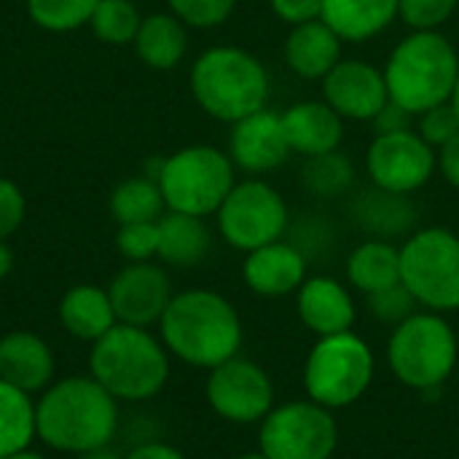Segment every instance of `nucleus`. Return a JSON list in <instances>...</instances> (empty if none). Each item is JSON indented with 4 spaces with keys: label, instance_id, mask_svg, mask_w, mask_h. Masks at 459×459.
<instances>
[{
    "label": "nucleus",
    "instance_id": "f257e3e1",
    "mask_svg": "<svg viewBox=\"0 0 459 459\" xmlns=\"http://www.w3.org/2000/svg\"><path fill=\"white\" fill-rule=\"evenodd\" d=\"M159 339L180 363L212 371L239 355L245 328L226 296L210 288H191L172 296L159 320Z\"/></svg>",
    "mask_w": 459,
    "mask_h": 459
},
{
    "label": "nucleus",
    "instance_id": "f03ea898",
    "mask_svg": "<svg viewBox=\"0 0 459 459\" xmlns=\"http://www.w3.org/2000/svg\"><path fill=\"white\" fill-rule=\"evenodd\" d=\"M38 438L65 455L110 446L118 430V401L91 377L51 382L35 401Z\"/></svg>",
    "mask_w": 459,
    "mask_h": 459
},
{
    "label": "nucleus",
    "instance_id": "7ed1b4c3",
    "mask_svg": "<svg viewBox=\"0 0 459 459\" xmlns=\"http://www.w3.org/2000/svg\"><path fill=\"white\" fill-rule=\"evenodd\" d=\"M169 358L161 339L148 328L118 323L91 344L89 377L118 403H143L167 387Z\"/></svg>",
    "mask_w": 459,
    "mask_h": 459
},
{
    "label": "nucleus",
    "instance_id": "20e7f679",
    "mask_svg": "<svg viewBox=\"0 0 459 459\" xmlns=\"http://www.w3.org/2000/svg\"><path fill=\"white\" fill-rule=\"evenodd\" d=\"M382 73L390 100L420 116L449 102L459 75V54L441 30H411L395 43Z\"/></svg>",
    "mask_w": 459,
    "mask_h": 459
},
{
    "label": "nucleus",
    "instance_id": "39448f33",
    "mask_svg": "<svg viewBox=\"0 0 459 459\" xmlns=\"http://www.w3.org/2000/svg\"><path fill=\"white\" fill-rule=\"evenodd\" d=\"M188 83L196 105L223 124H237L264 110L272 91L264 62L239 46H212L202 51L191 65Z\"/></svg>",
    "mask_w": 459,
    "mask_h": 459
},
{
    "label": "nucleus",
    "instance_id": "423d86ee",
    "mask_svg": "<svg viewBox=\"0 0 459 459\" xmlns=\"http://www.w3.org/2000/svg\"><path fill=\"white\" fill-rule=\"evenodd\" d=\"M385 355L401 385L417 393L441 390L457 368V333L444 315L417 309L409 320L393 328Z\"/></svg>",
    "mask_w": 459,
    "mask_h": 459
},
{
    "label": "nucleus",
    "instance_id": "0eeeda50",
    "mask_svg": "<svg viewBox=\"0 0 459 459\" xmlns=\"http://www.w3.org/2000/svg\"><path fill=\"white\" fill-rule=\"evenodd\" d=\"M374 377V350L355 331L320 336L304 363L307 398L331 411L358 403L371 390Z\"/></svg>",
    "mask_w": 459,
    "mask_h": 459
},
{
    "label": "nucleus",
    "instance_id": "6e6552de",
    "mask_svg": "<svg viewBox=\"0 0 459 459\" xmlns=\"http://www.w3.org/2000/svg\"><path fill=\"white\" fill-rule=\"evenodd\" d=\"M234 161L215 145H186L159 161L156 183L164 204L172 212L215 215L229 191L234 188Z\"/></svg>",
    "mask_w": 459,
    "mask_h": 459
},
{
    "label": "nucleus",
    "instance_id": "1a4fd4ad",
    "mask_svg": "<svg viewBox=\"0 0 459 459\" xmlns=\"http://www.w3.org/2000/svg\"><path fill=\"white\" fill-rule=\"evenodd\" d=\"M401 282L420 309H459V237L452 229L428 226L409 234L401 245Z\"/></svg>",
    "mask_w": 459,
    "mask_h": 459
},
{
    "label": "nucleus",
    "instance_id": "9d476101",
    "mask_svg": "<svg viewBox=\"0 0 459 459\" xmlns=\"http://www.w3.org/2000/svg\"><path fill=\"white\" fill-rule=\"evenodd\" d=\"M336 449L333 411L309 398L274 406L258 425V452L269 459H331Z\"/></svg>",
    "mask_w": 459,
    "mask_h": 459
},
{
    "label": "nucleus",
    "instance_id": "9b49d317",
    "mask_svg": "<svg viewBox=\"0 0 459 459\" xmlns=\"http://www.w3.org/2000/svg\"><path fill=\"white\" fill-rule=\"evenodd\" d=\"M215 223L226 245L239 253H250L285 239L290 229V210L274 186L261 178H250L234 183L215 212Z\"/></svg>",
    "mask_w": 459,
    "mask_h": 459
},
{
    "label": "nucleus",
    "instance_id": "f8f14e48",
    "mask_svg": "<svg viewBox=\"0 0 459 459\" xmlns=\"http://www.w3.org/2000/svg\"><path fill=\"white\" fill-rule=\"evenodd\" d=\"M204 395L210 409L231 425H261V420L277 406L266 368L242 355L210 371Z\"/></svg>",
    "mask_w": 459,
    "mask_h": 459
},
{
    "label": "nucleus",
    "instance_id": "ddd939ff",
    "mask_svg": "<svg viewBox=\"0 0 459 459\" xmlns=\"http://www.w3.org/2000/svg\"><path fill=\"white\" fill-rule=\"evenodd\" d=\"M438 169V151L417 129L374 134L366 151V172L374 186L395 194H417Z\"/></svg>",
    "mask_w": 459,
    "mask_h": 459
},
{
    "label": "nucleus",
    "instance_id": "4468645a",
    "mask_svg": "<svg viewBox=\"0 0 459 459\" xmlns=\"http://www.w3.org/2000/svg\"><path fill=\"white\" fill-rule=\"evenodd\" d=\"M108 296L118 323L151 328L159 325L175 290L167 269H161L153 261H143V264H126L110 280Z\"/></svg>",
    "mask_w": 459,
    "mask_h": 459
},
{
    "label": "nucleus",
    "instance_id": "2eb2a0df",
    "mask_svg": "<svg viewBox=\"0 0 459 459\" xmlns=\"http://www.w3.org/2000/svg\"><path fill=\"white\" fill-rule=\"evenodd\" d=\"M323 100L344 121H374L390 102L387 81L379 67L366 59H339L336 67L320 81Z\"/></svg>",
    "mask_w": 459,
    "mask_h": 459
},
{
    "label": "nucleus",
    "instance_id": "dca6fc26",
    "mask_svg": "<svg viewBox=\"0 0 459 459\" xmlns=\"http://www.w3.org/2000/svg\"><path fill=\"white\" fill-rule=\"evenodd\" d=\"M290 153L293 151L282 126V113L264 108L231 124L229 156L237 169H245L250 175H266L280 169L290 159Z\"/></svg>",
    "mask_w": 459,
    "mask_h": 459
},
{
    "label": "nucleus",
    "instance_id": "f3484780",
    "mask_svg": "<svg viewBox=\"0 0 459 459\" xmlns=\"http://www.w3.org/2000/svg\"><path fill=\"white\" fill-rule=\"evenodd\" d=\"M296 315L301 325L320 339L352 331L358 323V304L342 280L315 274L296 290Z\"/></svg>",
    "mask_w": 459,
    "mask_h": 459
},
{
    "label": "nucleus",
    "instance_id": "a211bd4d",
    "mask_svg": "<svg viewBox=\"0 0 459 459\" xmlns=\"http://www.w3.org/2000/svg\"><path fill=\"white\" fill-rule=\"evenodd\" d=\"M309 277V258L288 239L245 253L242 280L261 299H285Z\"/></svg>",
    "mask_w": 459,
    "mask_h": 459
},
{
    "label": "nucleus",
    "instance_id": "6ab92c4d",
    "mask_svg": "<svg viewBox=\"0 0 459 459\" xmlns=\"http://www.w3.org/2000/svg\"><path fill=\"white\" fill-rule=\"evenodd\" d=\"M350 218L371 239L393 242L395 237H409L417 231L420 210L409 194H395L371 183V188L358 191L350 202Z\"/></svg>",
    "mask_w": 459,
    "mask_h": 459
},
{
    "label": "nucleus",
    "instance_id": "aec40b11",
    "mask_svg": "<svg viewBox=\"0 0 459 459\" xmlns=\"http://www.w3.org/2000/svg\"><path fill=\"white\" fill-rule=\"evenodd\" d=\"M54 352L32 331H8L0 336V379L35 395L54 382Z\"/></svg>",
    "mask_w": 459,
    "mask_h": 459
},
{
    "label": "nucleus",
    "instance_id": "412c9836",
    "mask_svg": "<svg viewBox=\"0 0 459 459\" xmlns=\"http://www.w3.org/2000/svg\"><path fill=\"white\" fill-rule=\"evenodd\" d=\"M290 151L309 159L339 151L344 140V118L325 100H301L282 113Z\"/></svg>",
    "mask_w": 459,
    "mask_h": 459
},
{
    "label": "nucleus",
    "instance_id": "4be33fe9",
    "mask_svg": "<svg viewBox=\"0 0 459 459\" xmlns=\"http://www.w3.org/2000/svg\"><path fill=\"white\" fill-rule=\"evenodd\" d=\"M342 43L323 19L290 27L282 46L285 65L304 81H323L342 59Z\"/></svg>",
    "mask_w": 459,
    "mask_h": 459
},
{
    "label": "nucleus",
    "instance_id": "5701e85b",
    "mask_svg": "<svg viewBox=\"0 0 459 459\" xmlns=\"http://www.w3.org/2000/svg\"><path fill=\"white\" fill-rule=\"evenodd\" d=\"M59 323L78 342L94 344L97 339H102L110 328L118 325L108 288L89 282L73 285L59 301Z\"/></svg>",
    "mask_w": 459,
    "mask_h": 459
},
{
    "label": "nucleus",
    "instance_id": "b1692460",
    "mask_svg": "<svg viewBox=\"0 0 459 459\" xmlns=\"http://www.w3.org/2000/svg\"><path fill=\"white\" fill-rule=\"evenodd\" d=\"M320 19L347 43L382 35L398 19V0H323Z\"/></svg>",
    "mask_w": 459,
    "mask_h": 459
},
{
    "label": "nucleus",
    "instance_id": "393cba45",
    "mask_svg": "<svg viewBox=\"0 0 459 459\" xmlns=\"http://www.w3.org/2000/svg\"><path fill=\"white\" fill-rule=\"evenodd\" d=\"M212 247V234L204 218L167 210L159 218V261L175 269L199 266Z\"/></svg>",
    "mask_w": 459,
    "mask_h": 459
},
{
    "label": "nucleus",
    "instance_id": "a878e982",
    "mask_svg": "<svg viewBox=\"0 0 459 459\" xmlns=\"http://www.w3.org/2000/svg\"><path fill=\"white\" fill-rule=\"evenodd\" d=\"M132 46L145 67L175 70L188 51V27L172 11H159L143 16Z\"/></svg>",
    "mask_w": 459,
    "mask_h": 459
},
{
    "label": "nucleus",
    "instance_id": "bb28decb",
    "mask_svg": "<svg viewBox=\"0 0 459 459\" xmlns=\"http://www.w3.org/2000/svg\"><path fill=\"white\" fill-rule=\"evenodd\" d=\"M347 282L363 296L401 282V245L390 239H366L347 255Z\"/></svg>",
    "mask_w": 459,
    "mask_h": 459
},
{
    "label": "nucleus",
    "instance_id": "cd10ccee",
    "mask_svg": "<svg viewBox=\"0 0 459 459\" xmlns=\"http://www.w3.org/2000/svg\"><path fill=\"white\" fill-rule=\"evenodd\" d=\"M35 438L38 430L32 395L0 379V459L30 449Z\"/></svg>",
    "mask_w": 459,
    "mask_h": 459
},
{
    "label": "nucleus",
    "instance_id": "c85d7f7f",
    "mask_svg": "<svg viewBox=\"0 0 459 459\" xmlns=\"http://www.w3.org/2000/svg\"><path fill=\"white\" fill-rule=\"evenodd\" d=\"M110 215L118 226L126 223H153L167 212L161 188L153 178H126L110 194Z\"/></svg>",
    "mask_w": 459,
    "mask_h": 459
},
{
    "label": "nucleus",
    "instance_id": "c756f323",
    "mask_svg": "<svg viewBox=\"0 0 459 459\" xmlns=\"http://www.w3.org/2000/svg\"><path fill=\"white\" fill-rule=\"evenodd\" d=\"M301 186L317 199H339L355 186V164L342 151L304 159Z\"/></svg>",
    "mask_w": 459,
    "mask_h": 459
},
{
    "label": "nucleus",
    "instance_id": "7c9ffc66",
    "mask_svg": "<svg viewBox=\"0 0 459 459\" xmlns=\"http://www.w3.org/2000/svg\"><path fill=\"white\" fill-rule=\"evenodd\" d=\"M140 22L143 13L132 0H100L89 19V27L97 40L108 46H124V43H134Z\"/></svg>",
    "mask_w": 459,
    "mask_h": 459
},
{
    "label": "nucleus",
    "instance_id": "2f4dec72",
    "mask_svg": "<svg viewBox=\"0 0 459 459\" xmlns=\"http://www.w3.org/2000/svg\"><path fill=\"white\" fill-rule=\"evenodd\" d=\"M100 0H27V16L46 32H73L89 24Z\"/></svg>",
    "mask_w": 459,
    "mask_h": 459
},
{
    "label": "nucleus",
    "instance_id": "473e14b6",
    "mask_svg": "<svg viewBox=\"0 0 459 459\" xmlns=\"http://www.w3.org/2000/svg\"><path fill=\"white\" fill-rule=\"evenodd\" d=\"M366 309H368V315H371L374 320H379L382 325L395 328V325H401L403 320H409V317L420 309V304H417L414 296L403 288V282H398V285H393V288H385V290H379V293L366 296Z\"/></svg>",
    "mask_w": 459,
    "mask_h": 459
},
{
    "label": "nucleus",
    "instance_id": "72a5a7b5",
    "mask_svg": "<svg viewBox=\"0 0 459 459\" xmlns=\"http://www.w3.org/2000/svg\"><path fill=\"white\" fill-rule=\"evenodd\" d=\"M167 5L186 27L212 30L229 22L237 8V0H167Z\"/></svg>",
    "mask_w": 459,
    "mask_h": 459
},
{
    "label": "nucleus",
    "instance_id": "f704fd0d",
    "mask_svg": "<svg viewBox=\"0 0 459 459\" xmlns=\"http://www.w3.org/2000/svg\"><path fill=\"white\" fill-rule=\"evenodd\" d=\"M116 247L126 258V264H143L159 258V221L118 226Z\"/></svg>",
    "mask_w": 459,
    "mask_h": 459
},
{
    "label": "nucleus",
    "instance_id": "c9c22d12",
    "mask_svg": "<svg viewBox=\"0 0 459 459\" xmlns=\"http://www.w3.org/2000/svg\"><path fill=\"white\" fill-rule=\"evenodd\" d=\"M457 5L459 0H398V16L411 30H441Z\"/></svg>",
    "mask_w": 459,
    "mask_h": 459
},
{
    "label": "nucleus",
    "instance_id": "e433bc0d",
    "mask_svg": "<svg viewBox=\"0 0 459 459\" xmlns=\"http://www.w3.org/2000/svg\"><path fill=\"white\" fill-rule=\"evenodd\" d=\"M414 129L420 132V137H422L430 148L441 151L452 137H457L459 134V118L457 113L452 110V105L444 102V105H436V108L420 113Z\"/></svg>",
    "mask_w": 459,
    "mask_h": 459
},
{
    "label": "nucleus",
    "instance_id": "4c0bfd02",
    "mask_svg": "<svg viewBox=\"0 0 459 459\" xmlns=\"http://www.w3.org/2000/svg\"><path fill=\"white\" fill-rule=\"evenodd\" d=\"M24 215H27L24 191L13 180L0 178V239L13 237L22 229Z\"/></svg>",
    "mask_w": 459,
    "mask_h": 459
},
{
    "label": "nucleus",
    "instance_id": "58836bf2",
    "mask_svg": "<svg viewBox=\"0 0 459 459\" xmlns=\"http://www.w3.org/2000/svg\"><path fill=\"white\" fill-rule=\"evenodd\" d=\"M269 3H272L274 16L285 22L288 27L315 22L323 13V0H269Z\"/></svg>",
    "mask_w": 459,
    "mask_h": 459
},
{
    "label": "nucleus",
    "instance_id": "ea45409f",
    "mask_svg": "<svg viewBox=\"0 0 459 459\" xmlns=\"http://www.w3.org/2000/svg\"><path fill=\"white\" fill-rule=\"evenodd\" d=\"M414 124H417V116L411 113V110H406L403 105H398V102H387L379 113H377V118L371 121V126H374V134H387V132H403V129H414Z\"/></svg>",
    "mask_w": 459,
    "mask_h": 459
},
{
    "label": "nucleus",
    "instance_id": "a19ab883",
    "mask_svg": "<svg viewBox=\"0 0 459 459\" xmlns=\"http://www.w3.org/2000/svg\"><path fill=\"white\" fill-rule=\"evenodd\" d=\"M438 169L446 178V183L459 191V134L438 151Z\"/></svg>",
    "mask_w": 459,
    "mask_h": 459
},
{
    "label": "nucleus",
    "instance_id": "79ce46f5",
    "mask_svg": "<svg viewBox=\"0 0 459 459\" xmlns=\"http://www.w3.org/2000/svg\"><path fill=\"white\" fill-rule=\"evenodd\" d=\"M124 459H188L178 446L164 444V441H145L134 446Z\"/></svg>",
    "mask_w": 459,
    "mask_h": 459
},
{
    "label": "nucleus",
    "instance_id": "37998d69",
    "mask_svg": "<svg viewBox=\"0 0 459 459\" xmlns=\"http://www.w3.org/2000/svg\"><path fill=\"white\" fill-rule=\"evenodd\" d=\"M13 272V250L8 239H0V280H5Z\"/></svg>",
    "mask_w": 459,
    "mask_h": 459
},
{
    "label": "nucleus",
    "instance_id": "c03bdc74",
    "mask_svg": "<svg viewBox=\"0 0 459 459\" xmlns=\"http://www.w3.org/2000/svg\"><path fill=\"white\" fill-rule=\"evenodd\" d=\"M78 459H124L118 452H113L110 446H102V449H91L86 455H78Z\"/></svg>",
    "mask_w": 459,
    "mask_h": 459
},
{
    "label": "nucleus",
    "instance_id": "a18cd8bd",
    "mask_svg": "<svg viewBox=\"0 0 459 459\" xmlns=\"http://www.w3.org/2000/svg\"><path fill=\"white\" fill-rule=\"evenodd\" d=\"M5 459H46L43 455H38V452H32V449H24V452H16V455H11V457Z\"/></svg>",
    "mask_w": 459,
    "mask_h": 459
},
{
    "label": "nucleus",
    "instance_id": "49530a36",
    "mask_svg": "<svg viewBox=\"0 0 459 459\" xmlns=\"http://www.w3.org/2000/svg\"><path fill=\"white\" fill-rule=\"evenodd\" d=\"M449 105H452V110L457 113V118H459V75H457V83H455V89H452V97H449Z\"/></svg>",
    "mask_w": 459,
    "mask_h": 459
},
{
    "label": "nucleus",
    "instance_id": "de8ad7c7",
    "mask_svg": "<svg viewBox=\"0 0 459 459\" xmlns=\"http://www.w3.org/2000/svg\"><path fill=\"white\" fill-rule=\"evenodd\" d=\"M237 459H269L266 455H261V452H247V455H239Z\"/></svg>",
    "mask_w": 459,
    "mask_h": 459
}]
</instances>
